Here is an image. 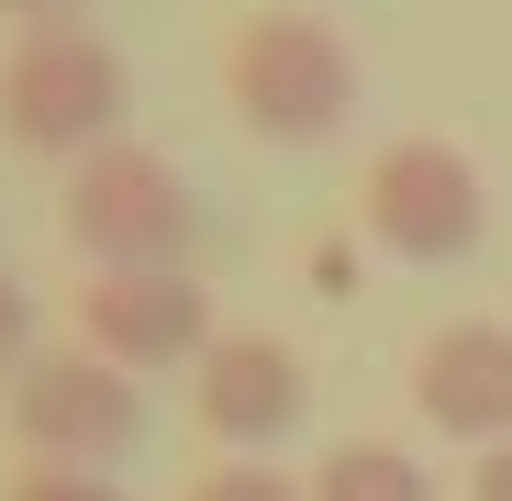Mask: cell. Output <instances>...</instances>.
I'll return each instance as SVG.
<instances>
[{
    "mask_svg": "<svg viewBox=\"0 0 512 501\" xmlns=\"http://www.w3.org/2000/svg\"><path fill=\"white\" fill-rule=\"evenodd\" d=\"M67 12H90V0H0V23H23V34L34 23H67Z\"/></svg>",
    "mask_w": 512,
    "mask_h": 501,
    "instance_id": "obj_13",
    "label": "cell"
},
{
    "mask_svg": "<svg viewBox=\"0 0 512 501\" xmlns=\"http://www.w3.org/2000/svg\"><path fill=\"white\" fill-rule=\"evenodd\" d=\"M357 212H368L379 257L457 268V257H479V234H490V179H479V156H457L446 134H401V145H379Z\"/></svg>",
    "mask_w": 512,
    "mask_h": 501,
    "instance_id": "obj_4",
    "label": "cell"
},
{
    "mask_svg": "<svg viewBox=\"0 0 512 501\" xmlns=\"http://www.w3.org/2000/svg\"><path fill=\"white\" fill-rule=\"evenodd\" d=\"M223 101L256 145H323L357 112V45L312 12H256L223 45Z\"/></svg>",
    "mask_w": 512,
    "mask_h": 501,
    "instance_id": "obj_1",
    "label": "cell"
},
{
    "mask_svg": "<svg viewBox=\"0 0 512 501\" xmlns=\"http://www.w3.org/2000/svg\"><path fill=\"white\" fill-rule=\"evenodd\" d=\"M123 112H134V78L90 23H34L0 56V134L23 156H67L78 167V156L123 145Z\"/></svg>",
    "mask_w": 512,
    "mask_h": 501,
    "instance_id": "obj_2",
    "label": "cell"
},
{
    "mask_svg": "<svg viewBox=\"0 0 512 501\" xmlns=\"http://www.w3.org/2000/svg\"><path fill=\"white\" fill-rule=\"evenodd\" d=\"M12 435L34 446V457H56V468H112L134 435H145V390H134V368H112V357H23V379H12Z\"/></svg>",
    "mask_w": 512,
    "mask_h": 501,
    "instance_id": "obj_5",
    "label": "cell"
},
{
    "mask_svg": "<svg viewBox=\"0 0 512 501\" xmlns=\"http://www.w3.org/2000/svg\"><path fill=\"white\" fill-rule=\"evenodd\" d=\"M78 346L112 368H179L212 346V290L190 268H112L78 290Z\"/></svg>",
    "mask_w": 512,
    "mask_h": 501,
    "instance_id": "obj_6",
    "label": "cell"
},
{
    "mask_svg": "<svg viewBox=\"0 0 512 501\" xmlns=\"http://www.w3.org/2000/svg\"><path fill=\"white\" fill-rule=\"evenodd\" d=\"M12 501H123V490H112L101 468H56V457H45V468L12 479Z\"/></svg>",
    "mask_w": 512,
    "mask_h": 501,
    "instance_id": "obj_10",
    "label": "cell"
},
{
    "mask_svg": "<svg viewBox=\"0 0 512 501\" xmlns=\"http://www.w3.org/2000/svg\"><path fill=\"white\" fill-rule=\"evenodd\" d=\"M190 234H201V201L156 145H101V156L67 167V245L101 279L112 268H179Z\"/></svg>",
    "mask_w": 512,
    "mask_h": 501,
    "instance_id": "obj_3",
    "label": "cell"
},
{
    "mask_svg": "<svg viewBox=\"0 0 512 501\" xmlns=\"http://www.w3.org/2000/svg\"><path fill=\"white\" fill-rule=\"evenodd\" d=\"M468 501H512V446H490V457H479V479H468Z\"/></svg>",
    "mask_w": 512,
    "mask_h": 501,
    "instance_id": "obj_14",
    "label": "cell"
},
{
    "mask_svg": "<svg viewBox=\"0 0 512 501\" xmlns=\"http://www.w3.org/2000/svg\"><path fill=\"white\" fill-rule=\"evenodd\" d=\"M412 401L423 424L457 446H512V323H446L412 357Z\"/></svg>",
    "mask_w": 512,
    "mask_h": 501,
    "instance_id": "obj_8",
    "label": "cell"
},
{
    "mask_svg": "<svg viewBox=\"0 0 512 501\" xmlns=\"http://www.w3.org/2000/svg\"><path fill=\"white\" fill-rule=\"evenodd\" d=\"M190 379H201V424L223 446H279L312 412V368H301V346H279V334H212V346L190 357Z\"/></svg>",
    "mask_w": 512,
    "mask_h": 501,
    "instance_id": "obj_7",
    "label": "cell"
},
{
    "mask_svg": "<svg viewBox=\"0 0 512 501\" xmlns=\"http://www.w3.org/2000/svg\"><path fill=\"white\" fill-rule=\"evenodd\" d=\"M190 501H312V490H290L279 468H212V479H201Z\"/></svg>",
    "mask_w": 512,
    "mask_h": 501,
    "instance_id": "obj_11",
    "label": "cell"
},
{
    "mask_svg": "<svg viewBox=\"0 0 512 501\" xmlns=\"http://www.w3.org/2000/svg\"><path fill=\"white\" fill-rule=\"evenodd\" d=\"M23 346H34V301H23L12 268H0V379H23Z\"/></svg>",
    "mask_w": 512,
    "mask_h": 501,
    "instance_id": "obj_12",
    "label": "cell"
},
{
    "mask_svg": "<svg viewBox=\"0 0 512 501\" xmlns=\"http://www.w3.org/2000/svg\"><path fill=\"white\" fill-rule=\"evenodd\" d=\"M312 501H435V479H423L401 446H334L312 468Z\"/></svg>",
    "mask_w": 512,
    "mask_h": 501,
    "instance_id": "obj_9",
    "label": "cell"
}]
</instances>
